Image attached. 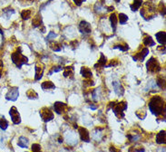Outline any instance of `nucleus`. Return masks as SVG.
<instances>
[{"label":"nucleus","mask_w":166,"mask_h":152,"mask_svg":"<svg viewBox=\"0 0 166 152\" xmlns=\"http://www.w3.org/2000/svg\"><path fill=\"white\" fill-rule=\"evenodd\" d=\"M3 68H4L3 62H2V61H0V78H1L2 73H3Z\"/></svg>","instance_id":"48"},{"label":"nucleus","mask_w":166,"mask_h":152,"mask_svg":"<svg viewBox=\"0 0 166 152\" xmlns=\"http://www.w3.org/2000/svg\"><path fill=\"white\" fill-rule=\"evenodd\" d=\"M156 39L158 41V43H160L161 44L164 45L165 44V32H159L156 34Z\"/></svg>","instance_id":"28"},{"label":"nucleus","mask_w":166,"mask_h":152,"mask_svg":"<svg viewBox=\"0 0 166 152\" xmlns=\"http://www.w3.org/2000/svg\"><path fill=\"white\" fill-rule=\"evenodd\" d=\"M142 6H143V0H135V1H133V3L131 5L130 7H131L132 11L135 12L136 10H138Z\"/></svg>","instance_id":"26"},{"label":"nucleus","mask_w":166,"mask_h":152,"mask_svg":"<svg viewBox=\"0 0 166 152\" xmlns=\"http://www.w3.org/2000/svg\"><path fill=\"white\" fill-rule=\"evenodd\" d=\"M110 22H111V25H112V28H113V31H114V32H115L118 19H117V17H116V15L114 13L111 14V15H110Z\"/></svg>","instance_id":"21"},{"label":"nucleus","mask_w":166,"mask_h":152,"mask_svg":"<svg viewBox=\"0 0 166 152\" xmlns=\"http://www.w3.org/2000/svg\"><path fill=\"white\" fill-rule=\"evenodd\" d=\"M21 17L24 20H27L31 17V10H24L21 13Z\"/></svg>","instance_id":"34"},{"label":"nucleus","mask_w":166,"mask_h":152,"mask_svg":"<svg viewBox=\"0 0 166 152\" xmlns=\"http://www.w3.org/2000/svg\"><path fill=\"white\" fill-rule=\"evenodd\" d=\"M127 109V102H115L114 105L112 108L113 112L114 113L115 116L118 119L125 118V111Z\"/></svg>","instance_id":"4"},{"label":"nucleus","mask_w":166,"mask_h":152,"mask_svg":"<svg viewBox=\"0 0 166 152\" xmlns=\"http://www.w3.org/2000/svg\"><path fill=\"white\" fill-rule=\"evenodd\" d=\"M40 117L44 122H48L54 119V113L49 108L44 107L40 111Z\"/></svg>","instance_id":"6"},{"label":"nucleus","mask_w":166,"mask_h":152,"mask_svg":"<svg viewBox=\"0 0 166 152\" xmlns=\"http://www.w3.org/2000/svg\"><path fill=\"white\" fill-rule=\"evenodd\" d=\"M74 66H67L65 68V71H64V77L68 78V77H73L74 76Z\"/></svg>","instance_id":"22"},{"label":"nucleus","mask_w":166,"mask_h":152,"mask_svg":"<svg viewBox=\"0 0 166 152\" xmlns=\"http://www.w3.org/2000/svg\"><path fill=\"white\" fill-rule=\"evenodd\" d=\"M141 15L145 19L150 20L153 18L156 15V7L151 1H147L145 4H143V8L141 10Z\"/></svg>","instance_id":"2"},{"label":"nucleus","mask_w":166,"mask_h":152,"mask_svg":"<svg viewBox=\"0 0 166 152\" xmlns=\"http://www.w3.org/2000/svg\"><path fill=\"white\" fill-rule=\"evenodd\" d=\"M19 95V90L17 87H12L10 90L7 92V93L6 94V99L7 101H12L15 102L17 101V98Z\"/></svg>","instance_id":"7"},{"label":"nucleus","mask_w":166,"mask_h":152,"mask_svg":"<svg viewBox=\"0 0 166 152\" xmlns=\"http://www.w3.org/2000/svg\"><path fill=\"white\" fill-rule=\"evenodd\" d=\"M56 37V34H55L54 32H50L49 34H48L46 39L47 40H51V39H55Z\"/></svg>","instance_id":"45"},{"label":"nucleus","mask_w":166,"mask_h":152,"mask_svg":"<svg viewBox=\"0 0 166 152\" xmlns=\"http://www.w3.org/2000/svg\"><path fill=\"white\" fill-rule=\"evenodd\" d=\"M66 141L71 146H74L78 143V139L76 137V134L74 132L69 131V133L66 134Z\"/></svg>","instance_id":"10"},{"label":"nucleus","mask_w":166,"mask_h":152,"mask_svg":"<svg viewBox=\"0 0 166 152\" xmlns=\"http://www.w3.org/2000/svg\"><path fill=\"white\" fill-rule=\"evenodd\" d=\"M0 147L4 148V137L1 133H0Z\"/></svg>","instance_id":"47"},{"label":"nucleus","mask_w":166,"mask_h":152,"mask_svg":"<svg viewBox=\"0 0 166 152\" xmlns=\"http://www.w3.org/2000/svg\"><path fill=\"white\" fill-rule=\"evenodd\" d=\"M156 143L164 144L165 143V130H162L156 135Z\"/></svg>","instance_id":"20"},{"label":"nucleus","mask_w":166,"mask_h":152,"mask_svg":"<svg viewBox=\"0 0 166 152\" xmlns=\"http://www.w3.org/2000/svg\"><path fill=\"white\" fill-rule=\"evenodd\" d=\"M9 114H10V116H11L12 121H13V123H14V124H15V125H18V124H20V122H21L20 115H19V113H18L17 109L15 108V106H13L11 109H10Z\"/></svg>","instance_id":"9"},{"label":"nucleus","mask_w":166,"mask_h":152,"mask_svg":"<svg viewBox=\"0 0 166 152\" xmlns=\"http://www.w3.org/2000/svg\"><path fill=\"white\" fill-rule=\"evenodd\" d=\"M11 59L14 64L18 68H21L23 64H27L28 62L27 57H25V55L22 54V49H21V47H18L17 51L11 54Z\"/></svg>","instance_id":"3"},{"label":"nucleus","mask_w":166,"mask_h":152,"mask_svg":"<svg viewBox=\"0 0 166 152\" xmlns=\"http://www.w3.org/2000/svg\"><path fill=\"white\" fill-rule=\"evenodd\" d=\"M148 54H149V50L147 48H143L140 52H138L135 56H133V59L136 62H143Z\"/></svg>","instance_id":"11"},{"label":"nucleus","mask_w":166,"mask_h":152,"mask_svg":"<svg viewBox=\"0 0 166 152\" xmlns=\"http://www.w3.org/2000/svg\"><path fill=\"white\" fill-rule=\"evenodd\" d=\"M114 10V7H107V11L108 12H113Z\"/></svg>","instance_id":"51"},{"label":"nucleus","mask_w":166,"mask_h":152,"mask_svg":"<svg viewBox=\"0 0 166 152\" xmlns=\"http://www.w3.org/2000/svg\"><path fill=\"white\" fill-rule=\"evenodd\" d=\"M114 49H120L122 52H125L127 50H129V46H128V44H116V45H114Z\"/></svg>","instance_id":"36"},{"label":"nucleus","mask_w":166,"mask_h":152,"mask_svg":"<svg viewBox=\"0 0 166 152\" xmlns=\"http://www.w3.org/2000/svg\"><path fill=\"white\" fill-rule=\"evenodd\" d=\"M101 97V88H96L92 92V99L94 102H98Z\"/></svg>","instance_id":"27"},{"label":"nucleus","mask_w":166,"mask_h":152,"mask_svg":"<svg viewBox=\"0 0 166 152\" xmlns=\"http://www.w3.org/2000/svg\"><path fill=\"white\" fill-rule=\"evenodd\" d=\"M89 108H90L91 110H93V111H95V110H97L98 106H95V105H94V104H90V106H89Z\"/></svg>","instance_id":"50"},{"label":"nucleus","mask_w":166,"mask_h":152,"mask_svg":"<svg viewBox=\"0 0 166 152\" xmlns=\"http://www.w3.org/2000/svg\"><path fill=\"white\" fill-rule=\"evenodd\" d=\"M145 149H144L143 147L140 146V145H135L131 147V148L128 149V152H144Z\"/></svg>","instance_id":"29"},{"label":"nucleus","mask_w":166,"mask_h":152,"mask_svg":"<svg viewBox=\"0 0 166 152\" xmlns=\"http://www.w3.org/2000/svg\"><path fill=\"white\" fill-rule=\"evenodd\" d=\"M128 20V17L125 15V14H122V13H120L119 14V22L121 25H125L126 24Z\"/></svg>","instance_id":"35"},{"label":"nucleus","mask_w":166,"mask_h":152,"mask_svg":"<svg viewBox=\"0 0 166 152\" xmlns=\"http://www.w3.org/2000/svg\"><path fill=\"white\" fill-rule=\"evenodd\" d=\"M51 48L55 52H60L62 50V45L59 43H53L51 44Z\"/></svg>","instance_id":"38"},{"label":"nucleus","mask_w":166,"mask_h":152,"mask_svg":"<svg viewBox=\"0 0 166 152\" xmlns=\"http://www.w3.org/2000/svg\"><path fill=\"white\" fill-rule=\"evenodd\" d=\"M135 114H136V116L140 119H144L146 118V115H147V112H146V111L145 110H138V111L135 112Z\"/></svg>","instance_id":"31"},{"label":"nucleus","mask_w":166,"mask_h":152,"mask_svg":"<svg viewBox=\"0 0 166 152\" xmlns=\"http://www.w3.org/2000/svg\"><path fill=\"white\" fill-rule=\"evenodd\" d=\"M21 2H24V3H28V2H33L34 0H19Z\"/></svg>","instance_id":"53"},{"label":"nucleus","mask_w":166,"mask_h":152,"mask_svg":"<svg viewBox=\"0 0 166 152\" xmlns=\"http://www.w3.org/2000/svg\"><path fill=\"white\" fill-rule=\"evenodd\" d=\"M54 108H55V112L57 114H63V113H66L68 112V106L66 103L61 102H56L54 104Z\"/></svg>","instance_id":"8"},{"label":"nucleus","mask_w":166,"mask_h":152,"mask_svg":"<svg viewBox=\"0 0 166 152\" xmlns=\"http://www.w3.org/2000/svg\"><path fill=\"white\" fill-rule=\"evenodd\" d=\"M32 25H33L34 27H40L43 25V21H42V17L40 14H37L35 15V17L33 18L32 21Z\"/></svg>","instance_id":"16"},{"label":"nucleus","mask_w":166,"mask_h":152,"mask_svg":"<svg viewBox=\"0 0 166 152\" xmlns=\"http://www.w3.org/2000/svg\"><path fill=\"white\" fill-rule=\"evenodd\" d=\"M8 127V121L5 119V118H1L0 119V129L3 130H6Z\"/></svg>","instance_id":"33"},{"label":"nucleus","mask_w":166,"mask_h":152,"mask_svg":"<svg viewBox=\"0 0 166 152\" xmlns=\"http://www.w3.org/2000/svg\"><path fill=\"white\" fill-rule=\"evenodd\" d=\"M78 132L80 135V138L84 142H89L90 141V134L88 130L84 127H78Z\"/></svg>","instance_id":"12"},{"label":"nucleus","mask_w":166,"mask_h":152,"mask_svg":"<svg viewBox=\"0 0 166 152\" xmlns=\"http://www.w3.org/2000/svg\"><path fill=\"white\" fill-rule=\"evenodd\" d=\"M114 1H115L116 3H119V2H120V0H114Z\"/></svg>","instance_id":"54"},{"label":"nucleus","mask_w":166,"mask_h":152,"mask_svg":"<svg viewBox=\"0 0 166 152\" xmlns=\"http://www.w3.org/2000/svg\"><path fill=\"white\" fill-rule=\"evenodd\" d=\"M156 82H155V81L154 80H150L149 82H148V83H147V87L145 88V91H147L148 89L150 90V89H156Z\"/></svg>","instance_id":"37"},{"label":"nucleus","mask_w":166,"mask_h":152,"mask_svg":"<svg viewBox=\"0 0 166 152\" xmlns=\"http://www.w3.org/2000/svg\"><path fill=\"white\" fill-rule=\"evenodd\" d=\"M43 90H55L56 86L52 82H44L41 84Z\"/></svg>","instance_id":"24"},{"label":"nucleus","mask_w":166,"mask_h":152,"mask_svg":"<svg viewBox=\"0 0 166 152\" xmlns=\"http://www.w3.org/2000/svg\"><path fill=\"white\" fill-rule=\"evenodd\" d=\"M127 138H128V139H129L130 142H135V141L139 140L142 138V136H141L140 133H138V132H136L135 134V133L133 134L129 133V134H127Z\"/></svg>","instance_id":"23"},{"label":"nucleus","mask_w":166,"mask_h":152,"mask_svg":"<svg viewBox=\"0 0 166 152\" xmlns=\"http://www.w3.org/2000/svg\"><path fill=\"white\" fill-rule=\"evenodd\" d=\"M113 87H114V90L115 92V93L117 94L118 96H122L125 93V89L122 87V85L121 84V82L119 81H114L113 82Z\"/></svg>","instance_id":"14"},{"label":"nucleus","mask_w":166,"mask_h":152,"mask_svg":"<svg viewBox=\"0 0 166 152\" xmlns=\"http://www.w3.org/2000/svg\"><path fill=\"white\" fill-rule=\"evenodd\" d=\"M110 151H111V152H121L120 149H115L114 146H110Z\"/></svg>","instance_id":"49"},{"label":"nucleus","mask_w":166,"mask_h":152,"mask_svg":"<svg viewBox=\"0 0 166 152\" xmlns=\"http://www.w3.org/2000/svg\"><path fill=\"white\" fill-rule=\"evenodd\" d=\"M32 151L33 152H42L41 150V146L37 143H35L32 145Z\"/></svg>","instance_id":"41"},{"label":"nucleus","mask_w":166,"mask_h":152,"mask_svg":"<svg viewBox=\"0 0 166 152\" xmlns=\"http://www.w3.org/2000/svg\"><path fill=\"white\" fill-rule=\"evenodd\" d=\"M73 1L74 2V4L77 5V6H81V5L83 4V2H84L85 0H73Z\"/></svg>","instance_id":"46"},{"label":"nucleus","mask_w":166,"mask_h":152,"mask_svg":"<svg viewBox=\"0 0 166 152\" xmlns=\"http://www.w3.org/2000/svg\"><path fill=\"white\" fill-rule=\"evenodd\" d=\"M143 44L146 45V46H154L155 45V42L153 40V38L151 36H147L143 39Z\"/></svg>","instance_id":"30"},{"label":"nucleus","mask_w":166,"mask_h":152,"mask_svg":"<svg viewBox=\"0 0 166 152\" xmlns=\"http://www.w3.org/2000/svg\"><path fill=\"white\" fill-rule=\"evenodd\" d=\"M119 64L118 60H111L110 62L106 65V67H111V66H117Z\"/></svg>","instance_id":"43"},{"label":"nucleus","mask_w":166,"mask_h":152,"mask_svg":"<svg viewBox=\"0 0 166 152\" xmlns=\"http://www.w3.org/2000/svg\"><path fill=\"white\" fill-rule=\"evenodd\" d=\"M35 80L39 81L44 74V66L42 64H36L35 67Z\"/></svg>","instance_id":"15"},{"label":"nucleus","mask_w":166,"mask_h":152,"mask_svg":"<svg viewBox=\"0 0 166 152\" xmlns=\"http://www.w3.org/2000/svg\"><path fill=\"white\" fill-rule=\"evenodd\" d=\"M157 152H165V148H159L157 149Z\"/></svg>","instance_id":"52"},{"label":"nucleus","mask_w":166,"mask_h":152,"mask_svg":"<svg viewBox=\"0 0 166 152\" xmlns=\"http://www.w3.org/2000/svg\"><path fill=\"white\" fill-rule=\"evenodd\" d=\"M149 109L156 117L165 115V102L160 96H153L149 102Z\"/></svg>","instance_id":"1"},{"label":"nucleus","mask_w":166,"mask_h":152,"mask_svg":"<svg viewBox=\"0 0 166 152\" xmlns=\"http://www.w3.org/2000/svg\"><path fill=\"white\" fill-rule=\"evenodd\" d=\"M80 72H81V74L83 75V77L85 78V79H91L93 76V73H92V72H91V70L86 67H82Z\"/></svg>","instance_id":"17"},{"label":"nucleus","mask_w":166,"mask_h":152,"mask_svg":"<svg viewBox=\"0 0 166 152\" xmlns=\"http://www.w3.org/2000/svg\"><path fill=\"white\" fill-rule=\"evenodd\" d=\"M62 71V66L61 65H57V66H54L53 67V70L52 72H49V74H52L53 72H60Z\"/></svg>","instance_id":"44"},{"label":"nucleus","mask_w":166,"mask_h":152,"mask_svg":"<svg viewBox=\"0 0 166 152\" xmlns=\"http://www.w3.org/2000/svg\"><path fill=\"white\" fill-rule=\"evenodd\" d=\"M158 10L160 11V13H161V15H165V6H164V3L161 2L159 4Z\"/></svg>","instance_id":"40"},{"label":"nucleus","mask_w":166,"mask_h":152,"mask_svg":"<svg viewBox=\"0 0 166 152\" xmlns=\"http://www.w3.org/2000/svg\"><path fill=\"white\" fill-rule=\"evenodd\" d=\"M84 86H87V87H90V86H94V81H92L91 79H87L84 82Z\"/></svg>","instance_id":"42"},{"label":"nucleus","mask_w":166,"mask_h":152,"mask_svg":"<svg viewBox=\"0 0 166 152\" xmlns=\"http://www.w3.org/2000/svg\"><path fill=\"white\" fill-rule=\"evenodd\" d=\"M106 62H107V59H106V57L103 54H101V57H100V59L98 60L97 62V64H96L94 65V68H104L106 64Z\"/></svg>","instance_id":"19"},{"label":"nucleus","mask_w":166,"mask_h":152,"mask_svg":"<svg viewBox=\"0 0 166 152\" xmlns=\"http://www.w3.org/2000/svg\"><path fill=\"white\" fill-rule=\"evenodd\" d=\"M155 82H156V85L161 90H165V78L163 75L157 76V80Z\"/></svg>","instance_id":"18"},{"label":"nucleus","mask_w":166,"mask_h":152,"mask_svg":"<svg viewBox=\"0 0 166 152\" xmlns=\"http://www.w3.org/2000/svg\"><path fill=\"white\" fill-rule=\"evenodd\" d=\"M26 96L31 100H35V99L38 98V94H37L35 92V91H34V90H29L27 92H26Z\"/></svg>","instance_id":"32"},{"label":"nucleus","mask_w":166,"mask_h":152,"mask_svg":"<svg viewBox=\"0 0 166 152\" xmlns=\"http://www.w3.org/2000/svg\"><path fill=\"white\" fill-rule=\"evenodd\" d=\"M91 25L89 23H87L86 21H82L81 23L79 24V31L84 35H88L91 33Z\"/></svg>","instance_id":"13"},{"label":"nucleus","mask_w":166,"mask_h":152,"mask_svg":"<svg viewBox=\"0 0 166 152\" xmlns=\"http://www.w3.org/2000/svg\"><path fill=\"white\" fill-rule=\"evenodd\" d=\"M49 1H52V0H49Z\"/></svg>","instance_id":"55"},{"label":"nucleus","mask_w":166,"mask_h":152,"mask_svg":"<svg viewBox=\"0 0 166 152\" xmlns=\"http://www.w3.org/2000/svg\"><path fill=\"white\" fill-rule=\"evenodd\" d=\"M94 10H95V12H97V13H100L102 12L104 10V7H103V4L100 3V2H97L95 4V6H94Z\"/></svg>","instance_id":"39"},{"label":"nucleus","mask_w":166,"mask_h":152,"mask_svg":"<svg viewBox=\"0 0 166 152\" xmlns=\"http://www.w3.org/2000/svg\"><path fill=\"white\" fill-rule=\"evenodd\" d=\"M28 139L25 138V137H20L19 139H18V142H17V145L21 148H27L28 147Z\"/></svg>","instance_id":"25"},{"label":"nucleus","mask_w":166,"mask_h":152,"mask_svg":"<svg viewBox=\"0 0 166 152\" xmlns=\"http://www.w3.org/2000/svg\"><path fill=\"white\" fill-rule=\"evenodd\" d=\"M146 68L148 72H151V73H157L161 71V66L159 62L154 57H151L148 60V62H146Z\"/></svg>","instance_id":"5"}]
</instances>
